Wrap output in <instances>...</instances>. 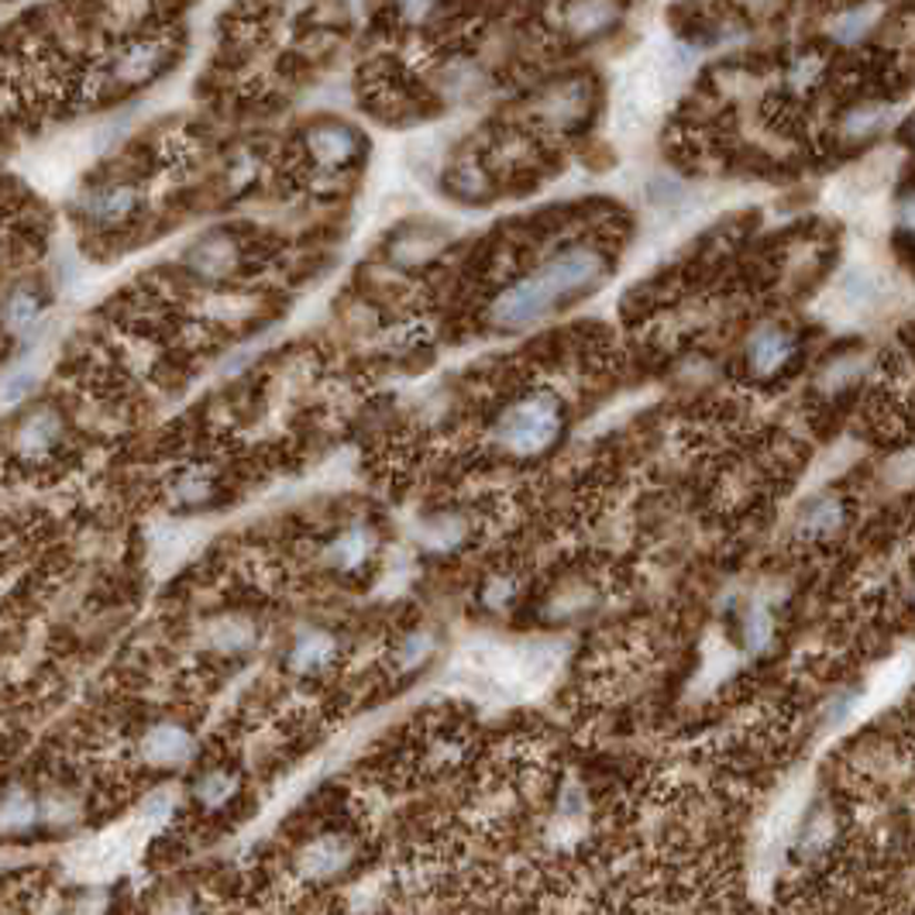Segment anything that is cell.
Masks as SVG:
<instances>
[{
  "label": "cell",
  "instance_id": "5",
  "mask_svg": "<svg viewBox=\"0 0 915 915\" xmlns=\"http://www.w3.org/2000/svg\"><path fill=\"white\" fill-rule=\"evenodd\" d=\"M193 744H190V736L187 730L180 726H172V723H162L155 726L149 736H145V757L149 764L155 767H175V764H183L190 757Z\"/></svg>",
  "mask_w": 915,
  "mask_h": 915
},
{
  "label": "cell",
  "instance_id": "12",
  "mask_svg": "<svg viewBox=\"0 0 915 915\" xmlns=\"http://www.w3.org/2000/svg\"><path fill=\"white\" fill-rule=\"evenodd\" d=\"M31 316H34V300L18 296V300H14V306H11V324L24 328V324L31 321Z\"/></svg>",
  "mask_w": 915,
  "mask_h": 915
},
{
  "label": "cell",
  "instance_id": "11",
  "mask_svg": "<svg viewBox=\"0 0 915 915\" xmlns=\"http://www.w3.org/2000/svg\"><path fill=\"white\" fill-rule=\"evenodd\" d=\"M234 792V782L228 778V774H221V771H214V774H207V778L197 785V795L207 802V805H221L228 795Z\"/></svg>",
  "mask_w": 915,
  "mask_h": 915
},
{
  "label": "cell",
  "instance_id": "1",
  "mask_svg": "<svg viewBox=\"0 0 915 915\" xmlns=\"http://www.w3.org/2000/svg\"><path fill=\"white\" fill-rule=\"evenodd\" d=\"M610 275V262L600 249L589 244H575V249L557 252L544 265H537L516 286H510L500 300H492V324L520 331L544 321L547 313L575 303L579 296L600 290Z\"/></svg>",
  "mask_w": 915,
  "mask_h": 915
},
{
  "label": "cell",
  "instance_id": "4",
  "mask_svg": "<svg viewBox=\"0 0 915 915\" xmlns=\"http://www.w3.org/2000/svg\"><path fill=\"white\" fill-rule=\"evenodd\" d=\"M34 823H39V802L28 788L8 785L0 792V836H24Z\"/></svg>",
  "mask_w": 915,
  "mask_h": 915
},
{
  "label": "cell",
  "instance_id": "6",
  "mask_svg": "<svg viewBox=\"0 0 915 915\" xmlns=\"http://www.w3.org/2000/svg\"><path fill=\"white\" fill-rule=\"evenodd\" d=\"M788 351H792L788 334L778 331V328H767V331H761L751 341V365H754L757 375H771L774 369H778L788 359Z\"/></svg>",
  "mask_w": 915,
  "mask_h": 915
},
{
  "label": "cell",
  "instance_id": "7",
  "mask_svg": "<svg viewBox=\"0 0 915 915\" xmlns=\"http://www.w3.org/2000/svg\"><path fill=\"white\" fill-rule=\"evenodd\" d=\"M313 149H316V155H321L324 165H341V162H348L351 155L359 152V142H355V134H351V131L328 128V131H316Z\"/></svg>",
  "mask_w": 915,
  "mask_h": 915
},
{
  "label": "cell",
  "instance_id": "2",
  "mask_svg": "<svg viewBox=\"0 0 915 915\" xmlns=\"http://www.w3.org/2000/svg\"><path fill=\"white\" fill-rule=\"evenodd\" d=\"M561 434V403L551 393H534L520 403H513L492 428L496 438L510 454H541L554 444Z\"/></svg>",
  "mask_w": 915,
  "mask_h": 915
},
{
  "label": "cell",
  "instance_id": "9",
  "mask_svg": "<svg viewBox=\"0 0 915 915\" xmlns=\"http://www.w3.org/2000/svg\"><path fill=\"white\" fill-rule=\"evenodd\" d=\"M56 431H59V420H56V413L52 410H42V413H34V416H28V424H24V448H31V451H42V448H49L52 441H56Z\"/></svg>",
  "mask_w": 915,
  "mask_h": 915
},
{
  "label": "cell",
  "instance_id": "10",
  "mask_svg": "<svg viewBox=\"0 0 915 915\" xmlns=\"http://www.w3.org/2000/svg\"><path fill=\"white\" fill-rule=\"evenodd\" d=\"M34 390V375L31 372H14L0 382V403L4 406H14L21 400H28V393Z\"/></svg>",
  "mask_w": 915,
  "mask_h": 915
},
{
  "label": "cell",
  "instance_id": "8",
  "mask_svg": "<svg viewBox=\"0 0 915 915\" xmlns=\"http://www.w3.org/2000/svg\"><path fill=\"white\" fill-rule=\"evenodd\" d=\"M344 861H348V851H344L341 839H321V843H313L310 854H306V874L310 877H331L344 867Z\"/></svg>",
  "mask_w": 915,
  "mask_h": 915
},
{
  "label": "cell",
  "instance_id": "13",
  "mask_svg": "<svg viewBox=\"0 0 915 915\" xmlns=\"http://www.w3.org/2000/svg\"><path fill=\"white\" fill-rule=\"evenodd\" d=\"M155 915H190V908H187V902H175V898H172V902H165Z\"/></svg>",
  "mask_w": 915,
  "mask_h": 915
},
{
  "label": "cell",
  "instance_id": "3",
  "mask_svg": "<svg viewBox=\"0 0 915 915\" xmlns=\"http://www.w3.org/2000/svg\"><path fill=\"white\" fill-rule=\"evenodd\" d=\"M675 87V66L672 59H651V62H641L633 73L626 77V87H623V114L633 118V121H647L657 108L661 100L667 97V90Z\"/></svg>",
  "mask_w": 915,
  "mask_h": 915
}]
</instances>
